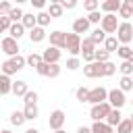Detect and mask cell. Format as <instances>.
Listing matches in <instances>:
<instances>
[{"label": "cell", "mask_w": 133, "mask_h": 133, "mask_svg": "<svg viewBox=\"0 0 133 133\" xmlns=\"http://www.w3.org/2000/svg\"><path fill=\"white\" fill-rule=\"evenodd\" d=\"M27 66V56H15V58H8V60H4L2 62V75H15L17 71H21V69H25Z\"/></svg>", "instance_id": "6da1fadb"}, {"label": "cell", "mask_w": 133, "mask_h": 133, "mask_svg": "<svg viewBox=\"0 0 133 133\" xmlns=\"http://www.w3.org/2000/svg\"><path fill=\"white\" fill-rule=\"evenodd\" d=\"M116 39L121 42V46H129L133 42V25L129 21H121L118 31H116Z\"/></svg>", "instance_id": "7a4b0ae2"}, {"label": "cell", "mask_w": 133, "mask_h": 133, "mask_svg": "<svg viewBox=\"0 0 133 133\" xmlns=\"http://www.w3.org/2000/svg\"><path fill=\"white\" fill-rule=\"evenodd\" d=\"M110 110H112L110 102L96 104V106H91V110H89V118H91L94 123H98V121H106V118H108V114H110Z\"/></svg>", "instance_id": "3957f363"}, {"label": "cell", "mask_w": 133, "mask_h": 133, "mask_svg": "<svg viewBox=\"0 0 133 133\" xmlns=\"http://www.w3.org/2000/svg\"><path fill=\"white\" fill-rule=\"evenodd\" d=\"M0 48H2V52L8 56V58H15V56H19V42L17 39H12L10 35H6V37H2V42H0Z\"/></svg>", "instance_id": "277c9868"}, {"label": "cell", "mask_w": 133, "mask_h": 133, "mask_svg": "<svg viewBox=\"0 0 133 133\" xmlns=\"http://www.w3.org/2000/svg\"><path fill=\"white\" fill-rule=\"evenodd\" d=\"M108 102H110V106H112V108L121 110V108L127 104L125 91H123V89H118V87H114V89H108Z\"/></svg>", "instance_id": "5b68a950"}, {"label": "cell", "mask_w": 133, "mask_h": 133, "mask_svg": "<svg viewBox=\"0 0 133 133\" xmlns=\"http://www.w3.org/2000/svg\"><path fill=\"white\" fill-rule=\"evenodd\" d=\"M81 42H83L81 35L69 33V35H66V52H69L71 56H79V54H81Z\"/></svg>", "instance_id": "8992f818"}, {"label": "cell", "mask_w": 133, "mask_h": 133, "mask_svg": "<svg viewBox=\"0 0 133 133\" xmlns=\"http://www.w3.org/2000/svg\"><path fill=\"white\" fill-rule=\"evenodd\" d=\"M87 102H89L91 106L102 104V102H108V89H106V87H102V85H98V87L89 89V98H87Z\"/></svg>", "instance_id": "52a82bcc"}, {"label": "cell", "mask_w": 133, "mask_h": 133, "mask_svg": "<svg viewBox=\"0 0 133 133\" xmlns=\"http://www.w3.org/2000/svg\"><path fill=\"white\" fill-rule=\"evenodd\" d=\"M64 121H66V114H64V110L56 108V110H52V112H50V118H48V127H50L52 131H58V129H62Z\"/></svg>", "instance_id": "ba28073f"}, {"label": "cell", "mask_w": 133, "mask_h": 133, "mask_svg": "<svg viewBox=\"0 0 133 133\" xmlns=\"http://www.w3.org/2000/svg\"><path fill=\"white\" fill-rule=\"evenodd\" d=\"M118 17L116 15H104V19H102V23H100V27L106 31V33H114L116 35V31H118Z\"/></svg>", "instance_id": "9c48e42d"}, {"label": "cell", "mask_w": 133, "mask_h": 133, "mask_svg": "<svg viewBox=\"0 0 133 133\" xmlns=\"http://www.w3.org/2000/svg\"><path fill=\"white\" fill-rule=\"evenodd\" d=\"M66 35L69 33H64V31H60V29H56V31H52L50 33V46H54V48H58V50H66Z\"/></svg>", "instance_id": "30bf717a"}, {"label": "cell", "mask_w": 133, "mask_h": 133, "mask_svg": "<svg viewBox=\"0 0 133 133\" xmlns=\"http://www.w3.org/2000/svg\"><path fill=\"white\" fill-rule=\"evenodd\" d=\"M60 56H62V52H60L58 48H54V46H48V48L42 52V58H44V62H48V64H58Z\"/></svg>", "instance_id": "8fae6325"}, {"label": "cell", "mask_w": 133, "mask_h": 133, "mask_svg": "<svg viewBox=\"0 0 133 133\" xmlns=\"http://www.w3.org/2000/svg\"><path fill=\"white\" fill-rule=\"evenodd\" d=\"M83 75L87 79H96V77H104V71H102V62H89L83 66Z\"/></svg>", "instance_id": "7c38bea8"}, {"label": "cell", "mask_w": 133, "mask_h": 133, "mask_svg": "<svg viewBox=\"0 0 133 133\" xmlns=\"http://www.w3.org/2000/svg\"><path fill=\"white\" fill-rule=\"evenodd\" d=\"M89 27H91V23L87 21V17H77V19L73 21V33H77V35H81V33H91Z\"/></svg>", "instance_id": "4fadbf2b"}, {"label": "cell", "mask_w": 133, "mask_h": 133, "mask_svg": "<svg viewBox=\"0 0 133 133\" xmlns=\"http://www.w3.org/2000/svg\"><path fill=\"white\" fill-rule=\"evenodd\" d=\"M121 6H123L121 0H104L102 6H100V10H102L104 15H116V12L121 10Z\"/></svg>", "instance_id": "5bb4252c"}, {"label": "cell", "mask_w": 133, "mask_h": 133, "mask_svg": "<svg viewBox=\"0 0 133 133\" xmlns=\"http://www.w3.org/2000/svg\"><path fill=\"white\" fill-rule=\"evenodd\" d=\"M12 85H15V81H10L8 75H0V94L2 96L12 94Z\"/></svg>", "instance_id": "9a60e30c"}, {"label": "cell", "mask_w": 133, "mask_h": 133, "mask_svg": "<svg viewBox=\"0 0 133 133\" xmlns=\"http://www.w3.org/2000/svg\"><path fill=\"white\" fill-rule=\"evenodd\" d=\"M27 91H29V87H27V81H23V79H17V81H15V85H12V94H15L17 98H25V96H27Z\"/></svg>", "instance_id": "2e32d148"}, {"label": "cell", "mask_w": 133, "mask_h": 133, "mask_svg": "<svg viewBox=\"0 0 133 133\" xmlns=\"http://www.w3.org/2000/svg\"><path fill=\"white\" fill-rule=\"evenodd\" d=\"M46 35H48V33H46L44 27H35V29L29 31V39H31V44H39V42H44Z\"/></svg>", "instance_id": "e0dca14e"}, {"label": "cell", "mask_w": 133, "mask_h": 133, "mask_svg": "<svg viewBox=\"0 0 133 133\" xmlns=\"http://www.w3.org/2000/svg\"><path fill=\"white\" fill-rule=\"evenodd\" d=\"M118 48H121V42L116 39V35H108L106 42H104V50L110 52V54H114V52H118Z\"/></svg>", "instance_id": "ac0fdd59"}, {"label": "cell", "mask_w": 133, "mask_h": 133, "mask_svg": "<svg viewBox=\"0 0 133 133\" xmlns=\"http://www.w3.org/2000/svg\"><path fill=\"white\" fill-rule=\"evenodd\" d=\"M106 123H108L112 129H116V127L123 123V114H121V110L112 108V110H110V114H108V118H106Z\"/></svg>", "instance_id": "d6986e66"}, {"label": "cell", "mask_w": 133, "mask_h": 133, "mask_svg": "<svg viewBox=\"0 0 133 133\" xmlns=\"http://www.w3.org/2000/svg\"><path fill=\"white\" fill-rule=\"evenodd\" d=\"M62 12H64L62 4H60L58 0H52V2H50V6H48V15H50L52 19H58V17H62Z\"/></svg>", "instance_id": "ffe728a7"}, {"label": "cell", "mask_w": 133, "mask_h": 133, "mask_svg": "<svg viewBox=\"0 0 133 133\" xmlns=\"http://www.w3.org/2000/svg\"><path fill=\"white\" fill-rule=\"evenodd\" d=\"M23 27L27 29V31H31V29H35L37 27V15H33V12H25V17H23Z\"/></svg>", "instance_id": "44dd1931"}, {"label": "cell", "mask_w": 133, "mask_h": 133, "mask_svg": "<svg viewBox=\"0 0 133 133\" xmlns=\"http://www.w3.org/2000/svg\"><path fill=\"white\" fill-rule=\"evenodd\" d=\"M25 31H27V29L23 27V23H12V27H10L8 35H10L12 39H17V42H19V39H21V37L25 35Z\"/></svg>", "instance_id": "7402d4cb"}, {"label": "cell", "mask_w": 133, "mask_h": 133, "mask_svg": "<svg viewBox=\"0 0 133 133\" xmlns=\"http://www.w3.org/2000/svg\"><path fill=\"white\" fill-rule=\"evenodd\" d=\"M23 112H25V118H27V121H35V118L39 116V108H37V104H25Z\"/></svg>", "instance_id": "603a6c76"}, {"label": "cell", "mask_w": 133, "mask_h": 133, "mask_svg": "<svg viewBox=\"0 0 133 133\" xmlns=\"http://www.w3.org/2000/svg\"><path fill=\"white\" fill-rule=\"evenodd\" d=\"M89 37H91V39H94V44L98 46V44H104L108 35H106V31H104L102 27H96V29H94V31L89 33Z\"/></svg>", "instance_id": "cb8c5ba5"}, {"label": "cell", "mask_w": 133, "mask_h": 133, "mask_svg": "<svg viewBox=\"0 0 133 133\" xmlns=\"http://www.w3.org/2000/svg\"><path fill=\"white\" fill-rule=\"evenodd\" d=\"M96 52V44H94V39L87 35V37H83V42H81V54H94Z\"/></svg>", "instance_id": "d4e9b609"}, {"label": "cell", "mask_w": 133, "mask_h": 133, "mask_svg": "<svg viewBox=\"0 0 133 133\" xmlns=\"http://www.w3.org/2000/svg\"><path fill=\"white\" fill-rule=\"evenodd\" d=\"M112 127L106 123V121H98V123H91V133H110Z\"/></svg>", "instance_id": "484cf974"}, {"label": "cell", "mask_w": 133, "mask_h": 133, "mask_svg": "<svg viewBox=\"0 0 133 133\" xmlns=\"http://www.w3.org/2000/svg\"><path fill=\"white\" fill-rule=\"evenodd\" d=\"M25 121H27V118H25V112H23V110H15V112L10 114V125H15V127H21Z\"/></svg>", "instance_id": "4316f807"}, {"label": "cell", "mask_w": 133, "mask_h": 133, "mask_svg": "<svg viewBox=\"0 0 133 133\" xmlns=\"http://www.w3.org/2000/svg\"><path fill=\"white\" fill-rule=\"evenodd\" d=\"M50 21H52V17L48 15V10H42V12H37V27H48L50 25Z\"/></svg>", "instance_id": "83f0119b"}, {"label": "cell", "mask_w": 133, "mask_h": 133, "mask_svg": "<svg viewBox=\"0 0 133 133\" xmlns=\"http://www.w3.org/2000/svg\"><path fill=\"white\" fill-rule=\"evenodd\" d=\"M118 71H121L123 77H133V64H131L129 60H123V62L118 64Z\"/></svg>", "instance_id": "f1b7e54d"}, {"label": "cell", "mask_w": 133, "mask_h": 133, "mask_svg": "<svg viewBox=\"0 0 133 133\" xmlns=\"http://www.w3.org/2000/svg\"><path fill=\"white\" fill-rule=\"evenodd\" d=\"M116 133H133V121L131 118H123V123L116 127Z\"/></svg>", "instance_id": "f546056e"}, {"label": "cell", "mask_w": 133, "mask_h": 133, "mask_svg": "<svg viewBox=\"0 0 133 133\" xmlns=\"http://www.w3.org/2000/svg\"><path fill=\"white\" fill-rule=\"evenodd\" d=\"M42 62H44L42 54H35V52H31V54L27 56V64H29V66H33V69H37V66H39Z\"/></svg>", "instance_id": "4dcf8cb0"}, {"label": "cell", "mask_w": 133, "mask_h": 133, "mask_svg": "<svg viewBox=\"0 0 133 133\" xmlns=\"http://www.w3.org/2000/svg\"><path fill=\"white\" fill-rule=\"evenodd\" d=\"M100 6H102V4H100L98 0H83V8L87 10V15H89V12H96V10H100Z\"/></svg>", "instance_id": "1f68e13d"}, {"label": "cell", "mask_w": 133, "mask_h": 133, "mask_svg": "<svg viewBox=\"0 0 133 133\" xmlns=\"http://www.w3.org/2000/svg\"><path fill=\"white\" fill-rule=\"evenodd\" d=\"M8 17H10V21H12V23H21V21H23V17H25V12L21 10V6H15V8L10 10V15H8Z\"/></svg>", "instance_id": "d6a6232c"}, {"label": "cell", "mask_w": 133, "mask_h": 133, "mask_svg": "<svg viewBox=\"0 0 133 133\" xmlns=\"http://www.w3.org/2000/svg\"><path fill=\"white\" fill-rule=\"evenodd\" d=\"M118 17H121L123 21H129V19L133 17V8H131L129 4H125V2H123V6H121V10H118Z\"/></svg>", "instance_id": "836d02e7"}, {"label": "cell", "mask_w": 133, "mask_h": 133, "mask_svg": "<svg viewBox=\"0 0 133 133\" xmlns=\"http://www.w3.org/2000/svg\"><path fill=\"white\" fill-rule=\"evenodd\" d=\"M118 89H123V91H131V89H133V77H121V81H118Z\"/></svg>", "instance_id": "e575fe53"}, {"label": "cell", "mask_w": 133, "mask_h": 133, "mask_svg": "<svg viewBox=\"0 0 133 133\" xmlns=\"http://www.w3.org/2000/svg\"><path fill=\"white\" fill-rule=\"evenodd\" d=\"M75 98L83 104V102H87V98H89V89L87 87H77L75 89Z\"/></svg>", "instance_id": "d590c367"}, {"label": "cell", "mask_w": 133, "mask_h": 133, "mask_svg": "<svg viewBox=\"0 0 133 133\" xmlns=\"http://www.w3.org/2000/svg\"><path fill=\"white\" fill-rule=\"evenodd\" d=\"M102 19H104V12H100V10H96V12H89V15H87V21H89L91 25H100V23H102Z\"/></svg>", "instance_id": "8d00e7d4"}, {"label": "cell", "mask_w": 133, "mask_h": 133, "mask_svg": "<svg viewBox=\"0 0 133 133\" xmlns=\"http://www.w3.org/2000/svg\"><path fill=\"white\" fill-rule=\"evenodd\" d=\"M96 62H110V52H106L104 48L96 50Z\"/></svg>", "instance_id": "74e56055"}, {"label": "cell", "mask_w": 133, "mask_h": 133, "mask_svg": "<svg viewBox=\"0 0 133 133\" xmlns=\"http://www.w3.org/2000/svg\"><path fill=\"white\" fill-rule=\"evenodd\" d=\"M118 66L114 64V62H102V71H104V77H110V75H114V71H116Z\"/></svg>", "instance_id": "f35d334b"}, {"label": "cell", "mask_w": 133, "mask_h": 133, "mask_svg": "<svg viewBox=\"0 0 133 133\" xmlns=\"http://www.w3.org/2000/svg\"><path fill=\"white\" fill-rule=\"evenodd\" d=\"M81 66V60H79V56H71L69 60H66V69L69 71H77Z\"/></svg>", "instance_id": "ab89813d"}, {"label": "cell", "mask_w": 133, "mask_h": 133, "mask_svg": "<svg viewBox=\"0 0 133 133\" xmlns=\"http://www.w3.org/2000/svg\"><path fill=\"white\" fill-rule=\"evenodd\" d=\"M116 54H118L123 60H129V58H131V54H133V50H131V46H121Z\"/></svg>", "instance_id": "60d3db41"}, {"label": "cell", "mask_w": 133, "mask_h": 133, "mask_svg": "<svg viewBox=\"0 0 133 133\" xmlns=\"http://www.w3.org/2000/svg\"><path fill=\"white\" fill-rule=\"evenodd\" d=\"M10 27H12V21H10V17H0V31H10Z\"/></svg>", "instance_id": "b9f144b4"}, {"label": "cell", "mask_w": 133, "mask_h": 133, "mask_svg": "<svg viewBox=\"0 0 133 133\" xmlns=\"http://www.w3.org/2000/svg\"><path fill=\"white\" fill-rule=\"evenodd\" d=\"M23 102H25V104H37V91H31V89H29L27 96L23 98Z\"/></svg>", "instance_id": "7bdbcfd3"}, {"label": "cell", "mask_w": 133, "mask_h": 133, "mask_svg": "<svg viewBox=\"0 0 133 133\" xmlns=\"http://www.w3.org/2000/svg\"><path fill=\"white\" fill-rule=\"evenodd\" d=\"M48 71H50V64H48V62H42V64L35 69V73L42 75V77H48Z\"/></svg>", "instance_id": "ee69618b"}, {"label": "cell", "mask_w": 133, "mask_h": 133, "mask_svg": "<svg viewBox=\"0 0 133 133\" xmlns=\"http://www.w3.org/2000/svg\"><path fill=\"white\" fill-rule=\"evenodd\" d=\"M60 4H62L64 10H73V8H77V0H60Z\"/></svg>", "instance_id": "f6af8a7d"}, {"label": "cell", "mask_w": 133, "mask_h": 133, "mask_svg": "<svg viewBox=\"0 0 133 133\" xmlns=\"http://www.w3.org/2000/svg\"><path fill=\"white\" fill-rule=\"evenodd\" d=\"M58 75H60V64H50L48 77H50V79H54V77H58Z\"/></svg>", "instance_id": "bcb514c9"}, {"label": "cell", "mask_w": 133, "mask_h": 133, "mask_svg": "<svg viewBox=\"0 0 133 133\" xmlns=\"http://www.w3.org/2000/svg\"><path fill=\"white\" fill-rule=\"evenodd\" d=\"M31 6H33V8H37V10L42 12V10L46 8V0H31Z\"/></svg>", "instance_id": "7dc6e473"}, {"label": "cell", "mask_w": 133, "mask_h": 133, "mask_svg": "<svg viewBox=\"0 0 133 133\" xmlns=\"http://www.w3.org/2000/svg\"><path fill=\"white\" fill-rule=\"evenodd\" d=\"M77 133H91V127H85V125H81V127L77 129Z\"/></svg>", "instance_id": "c3c4849f"}, {"label": "cell", "mask_w": 133, "mask_h": 133, "mask_svg": "<svg viewBox=\"0 0 133 133\" xmlns=\"http://www.w3.org/2000/svg\"><path fill=\"white\" fill-rule=\"evenodd\" d=\"M25 133H39V131H37V129H35V127H29V129H27V131H25Z\"/></svg>", "instance_id": "681fc988"}, {"label": "cell", "mask_w": 133, "mask_h": 133, "mask_svg": "<svg viewBox=\"0 0 133 133\" xmlns=\"http://www.w3.org/2000/svg\"><path fill=\"white\" fill-rule=\"evenodd\" d=\"M0 133H12V131H10V129H2Z\"/></svg>", "instance_id": "f907efd6"}, {"label": "cell", "mask_w": 133, "mask_h": 133, "mask_svg": "<svg viewBox=\"0 0 133 133\" xmlns=\"http://www.w3.org/2000/svg\"><path fill=\"white\" fill-rule=\"evenodd\" d=\"M54 133H66V131H64V129H58V131H54Z\"/></svg>", "instance_id": "816d5d0a"}, {"label": "cell", "mask_w": 133, "mask_h": 133, "mask_svg": "<svg viewBox=\"0 0 133 133\" xmlns=\"http://www.w3.org/2000/svg\"><path fill=\"white\" fill-rule=\"evenodd\" d=\"M129 62H131V64H133V54H131V58H129Z\"/></svg>", "instance_id": "f5cc1de1"}, {"label": "cell", "mask_w": 133, "mask_h": 133, "mask_svg": "<svg viewBox=\"0 0 133 133\" xmlns=\"http://www.w3.org/2000/svg\"><path fill=\"white\" fill-rule=\"evenodd\" d=\"M110 133H116V129H112V131H110Z\"/></svg>", "instance_id": "db71d44e"}, {"label": "cell", "mask_w": 133, "mask_h": 133, "mask_svg": "<svg viewBox=\"0 0 133 133\" xmlns=\"http://www.w3.org/2000/svg\"><path fill=\"white\" fill-rule=\"evenodd\" d=\"M131 121H133V114H131Z\"/></svg>", "instance_id": "11a10c76"}, {"label": "cell", "mask_w": 133, "mask_h": 133, "mask_svg": "<svg viewBox=\"0 0 133 133\" xmlns=\"http://www.w3.org/2000/svg\"><path fill=\"white\" fill-rule=\"evenodd\" d=\"M131 104H133V100H131Z\"/></svg>", "instance_id": "9f6ffc18"}]
</instances>
